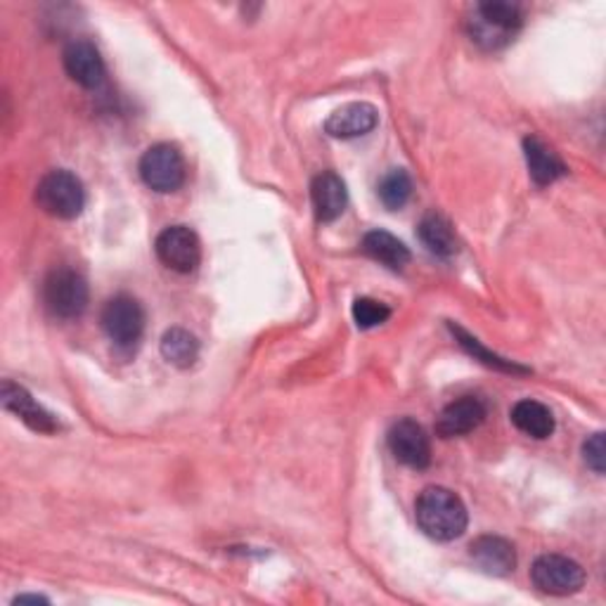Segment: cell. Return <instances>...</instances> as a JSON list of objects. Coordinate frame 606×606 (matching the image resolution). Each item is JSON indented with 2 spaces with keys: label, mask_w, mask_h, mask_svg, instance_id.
Segmentation results:
<instances>
[{
  "label": "cell",
  "mask_w": 606,
  "mask_h": 606,
  "mask_svg": "<svg viewBox=\"0 0 606 606\" xmlns=\"http://www.w3.org/2000/svg\"><path fill=\"white\" fill-rule=\"evenodd\" d=\"M415 519L421 534L438 543H450L467 530V507L460 495L444 486H431L419 493L415 503Z\"/></svg>",
  "instance_id": "1"
},
{
  "label": "cell",
  "mask_w": 606,
  "mask_h": 606,
  "mask_svg": "<svg viewBox=\"0 0 606 606\" xmlns=\"http://www.w3.org/2000/svg\"><path fill=\"white\" fill-rule=\"evenodd\" d=\"M521 24L524 12L517 3H509V0H488V3L474 6L467 29L476 46L486 50H498L514 41Z\"/></svg>",
  "instance_id": "2"
},
{
  "label": "cell",
  "mask_w": 606,
  "mask_h": 606,
  "mask_svg": "<svg viewBox=\"0 0 606 606\" xmlns=\"http://www.w3.org/2000/svg\"><path fill=\"white\" fill-rule=\"evenodd\" d=\"M43 304L60 320L79 318L88 308V282L71 268L52 270L43 282Z\"/></svg>",
  "instance_id": "3"
},
{
  "label": "cell",
  "mask_w": 606,
  "mask_h": 606,
  "mask_svg": "<svg viewBox=\"0 0 606 606\" xmlns=\"http://www.w3.org/2000/svg\"><path fill=\"white\" fill-rule=\"evenodd\" d=\"M36 201L46 213L71 220L83 211L86 205L83 182L71 171H50L36 188Z\"/></svg>",
  "instance_id": "4"
},
{
  "label": "cell",
  "mask_w": 606,
  "mask_h": 606,
  "mask_svg": "<svg viewBox=\"0 0 606 606\" xmlns=\"http://www.w3.org/2000/svg\"><path fill=\"white\" fill-rule=\"evenodd\" d=\"M140 178L150 190L169 195L186 182V159L176 145L159 142L150 147L140 159Z\"/></svg>",
  "instance_id": "5"
},
{
  "label": "cell",
  "mask_w": 606,
  "mask_h": 606,
  "mask_svg": "<svg viewBox=\"0 0 606 606\" xmlns=\"http://www.w3.org/2000/svg\"><path fill=\"white\" fill-rule=\"evenodd\" d=\"M100 322L109 341H115L121 348H131L145 332V310L138 299L119 294V297L105 304Z\"/></svg>",
  "instance_id": "6"
},
{
  "label": "cell",
  "mask_w": 606,
  "mask_h": 606,
  "mask_svg": "<svg viewBox=\"0 0 606 606\" xmlns=\"http://www.w3.org/2000/svg\"><path fill=\"white\" fill-rule=\"evenodd\" d=\"M530 580L545 595L568 597L576 595L585 585L583 566L564 555H543L530 568Z\"/></svg>",
  "instance_id": "7"
},
{
  "label": "cell",
  "mask_w": 606,
  "mask_h": 606,
  "mask_svg": "<svg viewBox=\"0 0 606 606\" xmlns=\"http://www.w3.org/2000/svg\"><path fill=\"white\" fill-rule=\"evenodd\" d=\"M155 251L159 261L176 272H192L201 261V245L195 230L188 226H171L161 230Z\"/></svg>",
  "instance_id": "8"
},
{
  "label": "cell",
  "mask_w": 606,
  "mask_h": 606,
  "mask_svg": "<svg viewBox=\"0 0 606 606\" xmlns=\"http://www.w3.org/2000/svg\"><path fill=\"white\" fill-rule=\"evenodd\" d=\"M389 448L398 463L413 469H427L431 463V440L415 419H398L389 431Z\"/></svg>",
  "instance_id": "9"
},
{
  "label": "cell",
  "mask_w": 606,
  "mask_h": 606,
  "mask_svg": "<svg viewBox=\"0 0 606 606\" xmlns=\"http://www.w3.org/2000/svg\"><path fill=\"white\" fill-rule=\"evenodd\" d=\"M0 400H3V408L20 417L29 429L39 434L60 431V421L54 419V415H50L41 403H36V398L20 384L6 379L0 387Z\"/></svg>",
  "instance_id": "10"
},
{
  "label": "cell",
  "mask_w": 606,
  "mask_h": 606,
  "mask_svg": "<svg viewBox=\"0 0 606 606\" xmlns=\"http://www.w3.org/2000/svg\"><path fill=\"white\" fill-rule=\"evenodd\" d=\"M488 415L486 403L476 396H463L453 400L450 406L444 408V413L436 419V434L440 438H455V436H465L471 434L474 429H479L484 425V419Z\"/></svg>",
  "instance_id": "11"
},
{
  "label": "cell",
  "mask_w": 606,
  "mask_h": 606,
  "mask_svg": "<svg viewBox=\"0 0 606 606\" xmlns=\"http://www.w3.org/2000/svg\"><path fill=\"white\" fill-rule=\"evenodd\" d=\"M62 62H64V71L69 73V79L73 83H79L81 88H88V90H96L102 86L105 62L93 43L71 41L64 48Z\"/></svg>",
  "instance_id": "12"
},
{
  "label": "cell",
  "mask_w": 606,
  "mask_h": 606,
  "mask_svg": "<svg viewBox=\"0 0 606 606\" xmlns=\"http://www.w3.org/2000/svg\"><path fill=\"white\" fill-rule=\"evenodd\" d=\"M377 123V107H372L370 102H351L329 115V119L325 121V131L339 140H354L375 131Z\"/></svg>",
  "instance_id": "13"
},
{
  "label": "cell",
  "mask_w": 606,
  "mask_h": 606,
  "mask_svg": "<svg viewBox=\"0 0 606 606\" xmlns=\"http://www.w3.org/2000/svg\"><path fill=\"white\" fill-rule=\"evenodd\" d=\"M469 557L488 576H509L517 566L514 545L500 536H481L469 545Z\"/></svg>",
  "instance_id": "14"
},
{
  "label": "cell",
  "mask_w": 606,
  "mask_h": 606,
  "mask_svg": "<svg viewBox=\"0 0 606 606\" xmlns=\"http://www.w3.org/2000/svg\"><path fill=\"white\" fill-rule=\"evenodd\" d=\"M310 199H314V209L320 223H332V220H337L344 213L348 192L344 180L335 171H322L314 178Z\"/></svg>",
  "instance_id": "15"
},
{
  "label": "cell",
  "mask_w": 606,
  "mask_h": 606,
  "mask_svg": "<svg viewBox=\"0 0 606 606\" xmlns=\"http://www.w3.org/2000/svg\"><path fill=\"white\" fill-rule=\"evenodd\" d=\"M524 155L528 173L536 180V186H549V182L566 176L564 161L557 157V152H553V147L543 142L538 136H528L524 140Z\"/></svg>",
  "instance_id": "16"
},
{
  "label": "cell",
  "mask_w": 606,
  "mask_h": 606,
  "mask_svg": "<svg viewBox=\"0 0 606 606\" xmlns=\"http://www.w3.org/2000/svg\"><path fill=\"white\" fill-rule=\"evenodd\" d=\"M360 249L375 259L377 264L387 266L391 270H403L410 264V251L398 237L387 230H372L362 237Z\"/></svg>",
  "instance_id": "17"
},
{
  "label": "cell",
  "mask_w": 606,
  "mask_h": 606,
  "mask_svg": "<svg viewBox=\"0 0 606 606\" xmlns=\"http://www.w3.org/2000/svg\"><path fill=\"white\" fill-rule=\"evenodd\" d=\"M511 425L530 438H549L555 431V415L540 400H519L509 413Z\"/></svg>",
  "instance_id": "18"
},
{
  "label": "cell",
  "mask_w": 606,
  "mask_h": 606,
  "mask_svg": "<svg viewBox=\"0 0 606 606\" xmlns=\"http://www.w3.org/2000/svg\"><path fill=\"white\" fill-rule=\"evenodd\" d=\"M419 240L438 259H450V256L457 254V237L453 226L440 213H429L421 218V223L417 228Z\"/></svg>",
  "instance_id": "19"
},
{
  "label": "cell",
  "mask_w": 606,
  "mask_h": 606,
  "mask_svg": "<svg viewBox=\"0 0 606 606\" xmlns=\"http://www.w3.org/2000/svg\"><path fill=\"white\" fill-rule=\"evenodd\" d=\"M161 356L171 365L180 367V370H186V367L195 365L199 356V341L195 339V335L188 332V329L173 327L161 337Z\"/></svg>",
  "instance_id": "20"
},
{
  "label": "cell",
  "mask_w": 606,
  "mask_h": 606,
  "mask_svg": "<svg viewBox=\"0 0 606 606\" xmlns=\"http://www.w3.org/2000/svg\"><path fill=\"white\" fill-rule=\"evenodd\" d=\"M450 332L455 335L457 344H460L469 356H474V360H481L486 367H493V370H500V372H511V375L528 372L526 367H521V365H517V362H511V360H505V358H500V356L490 354L488 348H486L479 339L471 337L469 332H465L463 327H457V325L450 322Z\"/></svg>",
  "instance_id": "21"
},
{
  "label": "cell",
  "mask_w": 606,
  "mask_h": 606,
  "mask_svg": "<svg viewBox=\"0 0 606 606\" xmlns=\"http://www.w3.org/2000/svg\"><path fill=\"white\" fill-rule=\"evenodd\" d=\"M377 195L381 199V205L389 211H398L406 207L413 197V180L403 169H391L379 180Z\"/></svg>",
  "instance_id": "22"
},
{
  "label": "cell",
  "mask_w": 606,
  "mask_h": 606,
  "mask_svg": "<svg viewBox=\"0 0 606 606\" xmlns=\"http://www.w3.org/2000/svg\"><path fill=\"white\" fill-rule=\"evenodd\" d=\"M391 318V308L387 304L381 301H375V299H356L354 304V320L360 329H372V327H379Z\"/></svg>",
  "instance_id": "23"
},
{
  "label": "cell",
  "mask_w": 606,
  "mask_h": 606,
  "mask_svg": "<svg viewBox=\"0 0 606 606\" xmlns=\"http://www.w3.org/2000/svg\"><path fill=\"white\" fill-rule=\"evenodd\" d=\"M583 460L587 463L595 474H604L606 469V446H604V434H593L583 444Z\"/></svg>",
  "instance_id": "24"
},
{
  "label": "cell",
  "mask_w": 606,
  "mask_h": 606,
  "mask_svg": "<svg viewBox=\"0 0 606 606\" xmlns=\"http://www.w3.org/2000/svg\"><path fill=\"white\" fill-rule=\"evenodd\" d=\"M20 602H48V599L39 597V595H20L14 599V604H20Z\"/></svg>",
  "instance_id": "25"
}]
</instances>
